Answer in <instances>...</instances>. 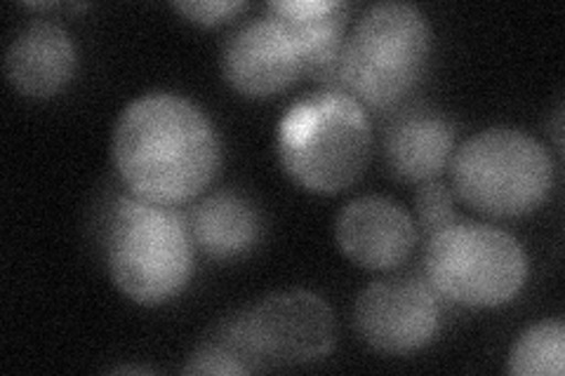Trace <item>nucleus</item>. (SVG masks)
I'll use <instances>...</instances> for the list:
<instances>
[{
	"instance_id": "nucleus-1",
	"label": "nucleus",
	"mask_w": 565,
	"mask_h": 376,
	"mask_svg": "<svg viewBox=\"0 0 565 376\" xmlns=\"http://www.w3.org/2000/svg\"><path fill=\"white\" fill-rule=\"evenodd\" d=\"M111 155L130 193L163 207L199 198L222 163L215 125L196 104L172 93H151L122 109Z\"/></svg>"
},
{
	"instance_id": "nucleus-2",
	"label": "nucleus",
	"mask_w": 565,
	"mask_h": 376,
	"mask_svg": "<svg viewBox=\"0 0 565 376\" xmlns=\"http://www.w3.org/2000/svg\"><path fill=\"white\" fill-rule=\"evenodd\" d=\"M276 151L299 189L338 195L367 170L373 125L361 101L342 89H321L288 106L276 130Z\"/></svg>"
},
{
	"instance_id": "nucleus-3",
	"label": "nucleus",
	"mask_w": 565,
	"mask_h": 376,
	"mask_svg": "<svg viewBox=\"0 0 565 376\" xmlns=\"http://www.w3.org/2000/svg\"><path fill=\"white\" fill-rule=\"evenodd\" d=\"M186 219L174 207L122 195L114 207L106 264L116 288L139 307H163L180 297L193 276Z\"/></svg>"
},
{
	"instance_id": "nucleus-4",
	"label": "nucleus",
	"mask_w": 565,
	"mask_h": 376,
	"mask_svg": "<svg viewBox=\"0 0 565 376\" xmlns=\"http://www.w3.org/2000/svg\"><path fill=\"white\" fill-rule=\"evenodd\" d=\"M431 55V29L411 3L367 8L344 41L342 93L365 109L392 111L422 80Z\"/></svg>"
},
{
	"instance_id": "nucleus-5",
	"label": "nucleus",
	"mask_w": 565,
	"mask_h": 376,
	"mask_svg": "<svg viewBox=\"0 0 565 376\" xmlns=\"http://www.w3.org/2000/svg\"><path fill=\"white\" fill-rule=\"evenodd\" d=\"M455 195L490 219L527 217L554 189L552 155L535 137L490 128L467 139L452 158Z\"/></svg>"
},
{
	"instance_id": "nucleus-6",
	"label": "nucleus",
	"mask_w": 565,
	"mask_h": 376,
	"mask_svg": "<svg viewBox=\"0 0 565 376\" xmlns=\"http://www.w3.org/2000/svg\"><path fill=\"white\" fill-rule=\"evenodd\" d=\"M424 278L452 307L498 309L523 290L527 257L507 230L457 219L427 238Z\"/></svg>"
},
{
	"instance_id": "nucleus-7",
	"label": "nucleus",
	"mask_w": 565,
	"mask_h": 376,
	"mask_svg": "<svg viewBox=\"0 0 565 376\" xmlns=\"http://www.w3.org/2000/svg\"><path fill=\"white\" fill-rule=\"evenodd\" d=\"M247 374L321 363L338 344V322L323 297L276 292L220 322Z\"/></svg>"
},
{
	"instance_id": "nucleus-8",
	"label": "nucleus",
	"mask_w": 565,
	"mask_h": 376,
	"mask_svg": "<svg viewBox=\"0 0 565 376\" xmlns=\"http://www.w3.org/2000/svg\"><path fill=\"white\" fill-rule=\"evenodd\" d=\"M353 325L370 348L386 355H411L438 336L440 303L427 280L384 278L359 294Z\"/></svg>"
},
{
	"instance_id": "nucleus-9",
	"label": "nucleus",
	"mask_w": 565,
	"mask_h": 376,
	"mask_svg": "<svg viewBox=\"0 0 565 376\" xmlns=\"http://www.w3.org/2000/svg\"><path fill=\"white\" fill-rule=\"evenodd\" d=\"M222 74L238 95L267 99L302 78L305 62L290 31L267 14L228 35L222 50Z\"/></svg>"
},
{
	"instance_id": "nucleus-10",
	"label": "nucleus",
	"mask_w": 565,
	"mask_h": 376,
	"mask_svg": "<svg viewBox=\"0 0 565 376\" xmlns=\"http://www.w3.org/2000/svg\"><path fill=\"white\" fill-rule=\"evenodd\" d=\"M340 253L367 271H394L411 259L417 243L415 219L384 195L351 201L334 222Z\"/></svg>"
},
{
	"instance_id": "nucleus-11",
	"label": "nucleus",
	"mask_w": 565,
	"mask_h": 376,
	"mask_svg": "<svg viewBox=\"0 0 565 376\" xmlns=\"http://www.w3.org/2000/svg\"><path fill=\"white\" fill-rule=\"evenodd\" d=\"M351 6L344 0H278L267 6V14L290 31L302 52L305 76L342 89L340 62Z\"/></svg>"
},
{
	"instance_id": "nucleus-12",
	"label": "nucleus",
	"mask_w": 565,
	"mask_h": 376,
	"mask_svg": "<svg viewBox=\"0 0 565 376\" xmlns=\"http://www.w3.org/2000/svg\"><path fill=\"white\" fill-rule=\"evenodd\" d=\"M78 52L64 26L33 22L14 35L6 52V76L29 99H50L71 83Z\"/></svg>"
},
{
	"instance_id": "nucleus-13",
	"label": "nucleus",
	"mask_w": 565,
	"mask_h": 376,
	"mask_svg": "<svg viewBox=\"0 0 565 376\" xmlns=\"http://www.w3.org/2000/svg\"><path fill=\"white\" fill-rule=\"evenodd\" d=\"M455 149V128L434 111H405L384 132L386 168L405 184H427L440 176Z\"/></svg>"
},
{
	"instance_id": "nucleus-14",
	"label": "nucleus",
	"mask_w": 565,
	"mask_h": 376,
	"mask_svg": "<svg viewBox=\"0 0 565 376\" xmlns=\"http://www.w3.org/2000/svg\"><path fill=\"white\" fill-rule=\"evenodd\" d=\"M189 230L193 245L210 259H236L255 247L259 217L257 210L238 193L220 191L191 210Z\"/></svg>"
},
{
	"instance_id": "nucleus-15",
	"label": "nucleus",
	"mask_w": 565,
	"mask_h": 376,
	"mask_svg": "<svg viewBox=\"0 0 565 376\" xmlns=\"http://www.w3.org/2000/svg\"><path fill=\"white\" fill-rule=\"evenodd\" d=\"M565 369V325L544 320L521 334L511 348L507 372L516 376H563Z\"/></svg>"
},
{
	"instance_id": "nucleus-16",
	"label": "nucleus",
	"mask_w": 565,
	"mask_h": 376,
	"mask_svg": "<svg viewBox=\"0 0 565 376\" xmlns=\"http://www.w3.org/2000/svg\"><path fill=\"white\" fill-rule=\"evenodd\" d=\"M182 374H220V376L234 374L236 376L247 372L238 361L232 342L226 339L222 325H217L210 330V334L196 346V351L189 355L186 365L182 367Z\"/></svg>"
},
{
	"instance_id": "nucleus-17",
	"label": "nucleus",
	"mask_w": 565,
	"mask_h": 376,
	"mask_svg": "<svg viewBox=\"0 0 565 376\" xmlns=\"http://www.w3.org/2000/svg\"><path fill=\"white\" fill-rule=\"evenodd\" d=\"M415 212H417V226L424 230V236L427 238L459 219L455 212L452 191L444 182H436V179L417 189Z\"/></svg>"
},
{
	"instance_id": "nucleus-18",
	"label": "nucleus",
	"mask_w": 565,
	"mask_h": 376,
	"mask_svg": "<svg viewBox=\"0 0 565 376\" xmlns=\"http://www.w3.org/2000/svg\"><path fill=\"white\" fill-rule=\"evenodd\" d=\"M172 8L199 26H220L247 8L243 0H177Z\"/></svg>"
}]
</instances>
